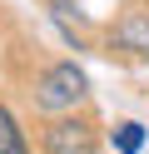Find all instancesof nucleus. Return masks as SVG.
Segmentation results:
<instances>
[{"label":"nucleus","instance_id":"obj_1","mask_svg":"<svg viewBox=\"0 0 149 154\" xmlns=\"http://www.w3.org/2000/svg\"><path fill=\"white\" fill-rule=\"evenodd\" d=\"M85 94H89V80H85V70H75V65H50V70L35 80V104L50 109V114L75 109Z\"/></svg>","mask_w":149,"mask_h":154},{"label":"nucleus","instance_id":"obj_2","mask_svg":"<svg viewBox=\"0 0 149 154\" xmlns=\"http://www.w3.org/2000/svg\"><path fill=\"white\" fill-rule=\"evenodd\" d=\"M40 144L45 154H99V134L89 119H55Z\"/></svg>","mask_w":149,"mask_h":154},{"label":"nucleus","instance_id":"obj_3","mask_svg":"<svg viewBox=\"0 0 149 154\" xmlns=\"http://www.w3.org/2000/svg\"><path fill=\"white\" fill-rule=\"evenodd\" d=\"M114 45L129 55H149V15L144 10H129L124 20L114 25Z\"/></svg>","mask_w":149,"mask_h":154},{"label":"nucleus","instance_id":"obj_4","mask_svg":"<svg viewBox=\"0 0 149 154\" xmlns=\"http://www.w3.org/2000/svg\"><path fill=\"white\" fill-rule=\"evenodd\" d=\"M0 154H30V144H25V129H20V119L0 104Z\"/></svg>","mask_w":149,"mask_h":154},{"label":"nucleus","instance_id":"obj_5","mask_svg":"<svg viewBox=\"0 0 149 154\" xmlns=\"http://www.w3.org/2000/svg\"><path fill=\"white\" fill-rule=\"evenodd\" d=\"M114 139H119V149H124V154H139V144H144V124H119Z\"/></svg>","mask_w":149,"mask_h":154}]
</instances>
